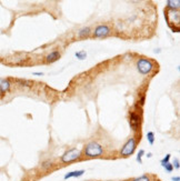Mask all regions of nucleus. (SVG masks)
I'll list each match as a JSON object with an SVG mask.
<instances>
[{
	"label": "nucleus",
	"instance_id": "obj_5",
	"mask_svg": "<svg viewBox=\"0 0 180 181\" xmlns=\"http://www.w3.org/2000/svg\"><path fill=\"white\" fill-rule=\"evenodd\" d=\"M130 126L134 130H138L140 126V116L134 111L130 112Z\"/></svg>",
	"mask_w": 180,
	"mask_h": 181
},
{
	"label": "nucleus",
	"instance_id": "obj_15",
	"mask_svg": "<svg viewBox=\"0 0 180 181\" xmlns=\"http://www.w3.org/2000/svg\"><path fill=\"white\" fill-rule=\"evenodd\" d=\"M163 168H165V170L167 171V172H172V170H173V167H172V164L170 163V162H168V163H166V164H163L162 166Z\"/></svg>",
	"mask_w": 180,
	"mask_h": 181
},
{
	"label": "nucleus",
	"instance_id": "obj_13",
	"mask_svg": "<svg viewBox=\"0 0 180 181\" xmlns=\"http://www.w3.org/2000/svg\"><path fill=\"white\" fill-rule=\"evenodd\" d=\"M76 57L80 60H84L87 57V53H86V51H78V52H76Z\"/></svg>",
	"mask_w": 180,
	"mask_h": 181
},
{
	"label": "nucleus",
	"instance_id": "obj_9",
	"mask_svg": "<svg viewBox=\"0 0 180 181\" xmlns=\"http://www.w3.org/2000/svg\"><path fill=\"white\" fill-rule=\"evenodd\" d=\"M9 88H10V82L8 80H4L0 82V92H6L8 91Z\"/></svg>",
	"mask_w": 180,
	"mask_h": 181
},
{
	"label": "nucleus",
	"instance_id": "obj_21",
	"mask_svg": "<svg viewBox=\"0 0 180 181\" xmlns=\"http://www.w3.org/2000/svg\"><path fill=\"white\" fill-rule=\"evenodd\" d=\"M143 103H145V97H143V98H141V99H140V105L143 106Z\"/></svg>",
	"mask_w": 180,
	"mask_h": 181
},
{
	"label": "nucleus",
	"instance_id": "obj_14",
	"mask_svg": "<svg viewBox=\"0 0 180 181\" xmlns=\"http://www.w3.org/2000/svg\"><path fill=\"white\" fill-rule=\"evenodd\" d=\"M143 155H145V150L141 149V150L138 152V155H137V161H138L139 163H143Z\"/></svg>",
	"mask_w": 180,
	"mask_h": 181
},
{
	"label": "nucleus",
	"instance_id": "obj_1",
	"mask_svg": "<svg viewBox=\"0 0 180 181\" xmlns=\"http://www.w3.org/2000/svg\"><path fill=\"white\" fill-rule=\"evenodd\" d=\"M104 153V148L99 143L90 142L84 147V155L89 158H97Z\"/></svg>",
	"mask_w": 180,
	"mask_h": 181
},
{
	"label": "nucleus",
	"instance_id": "obj_10",
	"mask_svg": "<svg viewBox=\"0 0 180 181\" xmlns=\"http://www.w3.org/2000/svg\"><path fill=\"white\" fill-rule=\"evenodd\" d=\"M90 32H91L90 28H88V27H86V28H82V29H81L79 32H78V37H80V38L87 37V36H89V34H90Z\"/></svg>",
	"mask_w": 180,
	"mask_h": 181
},
{
	"label": "nucleus",
	"instance_id": "obj_8",
	"mask_svg": "<svg viewBox=\"0 0 180 181\" xmlns=\"http://www.w3.org/2000/svg\"><path fill=\"white\" fill-rule=\"evenodd\" d=\"M59 58H60V52L57 51V50L50 52V53L46 57V59H47L48 62H54V61H56V60H58Z\"/></svg>",
	"mask_w": 180,
	"mask_h": 181
},
{
	"label": "nucleus",
	"instance_id": "obj_20",
	"mask_svg": "<svg viewBox=\"0 0 180 181\" xmlns=\"http://www.w3.org/2000/svg\"><path fill=\"white\" fill-rule=\"evenodd\" d=\"M171 180L172 181H180V177H172Z\"/></svg>",
	"mask_w": 180,
	"mask_h": 181
},
{
	"label": "nucleus",
	"instance_id": "obj_2",
	"mask_svg": "<svg viewBox=\"0 0 180 181\" xmlns=\"http://www.w3.org/2000/svg\"><path fill=\"white\" fill-rule=\"evenodd\" d=\"M80 157H81V151L77 148H73V149H70L63 153V156L61 157V161L63 163H69V162L79 159Z\"/></svg>",
	"mask_w": 180,
	"mask_h": 181
},
{
	"label": "nucleus",
	"instance_id": "obj_7",
	"mask_svg": "<svg viewBox=\"0 0 180 181\" xmlns=\"http://www.w3.org/2000/svg\"><path fill=\"white\" fill-rule=\"evenodd\" d=\"M84 173V170H76V171H71V172H68L65 174L63 179L67 180V179H70V178H78L81 177Z\"/></svg>",
	"mask_w": 180,
	"mask_h": 181
},
{
	"label": "nucleus",
	"instance_id": "obj_17",
	"mask_svg": "<svg viewBox=\"0 0 180 181\" xmlns=\"http://www.w3.org/2000/svg\"><path fill=\"white\" fill-rule=\"evenodd\" d=\"M51 166H52V161L48 160V161H45V162L41 164V168L42 169H48V168H50Z\"/></svg>",
	"mask_w": 180,
	"mask_h": 181
},
{
	"label": "nucleus",
	"instance_id": "obj_11",
	"mask_svg": "<svg viewBox=\"0 0 180 181\" xmlns=\"http://www.w3.org/2000/svg\"><path fill=\"white\" fill-rule=\"evenodd\" d=\"M179 4H180V1H167V6L169 9H178L179 8Z\"/></svg>",
	"mask_w": 180,
	"mask_h": 181
},
{
	"label": "nucleus",
	"instance_id": "obj_6",
	"mask_svg": "<svg viewBox=\"0 0 180 181\" xmlns=\"http://www.w3.org/2000/svg\"><path fill=\"white\" fill-rule=\"evenodd\" d=\"M110 34V28L107 27V26H98L96 29H95V32H93V36L97 37V38H100V37H105L107 34Z\"/></svg>",
	"mask_w": 180,
	"mask_h": 181
},
{
	"label": "nucleus",
	"instance_id": "obj_3",
	"mask_svg": "<svg viewBox=\"0 0 180 181\" xmlns=\"http://www.w3.org/2000/svg\"><path fill=\"white\" fill-rule=\"evenodd\" d=\"M137 68H138V71L143 75H147V73H150L151 70L154 69V64L150 60L147 59H140L137 62Z\"/></svg>",
	"mask_w": 180,
	"mask_h": 181
},
{
	"label": "nucleus",
	"instance_id": "obj_19",
	"mask_svg": "<svg viewBox=\"0 0 180 181\" xmlns=\"http://www.w3.org/2000/svg\"><path fill=\"white\" fill-rule=\"evenodd\" d=\"M172 167L176 169H179L180 168V164H179V160L178 159H176V161H175V163L172 164Z\"/></svg>",
	"mask_w": 180,
	"mask_h": 181
},
{
	"label": "nucleus",
	"instance_id": "obj_12",
	"mask_svg": "<svg viewBox=\"0 0 180 181\" xmlns=\"http://www.w3.org/2000/svg\"><path fill=\"white\" fill-rule=\"evenodd\" d=\"M147 139H148V141H149L150 144H154V142H155V133H154L152 131H149V132L147 133Z\"/></svg>",
	"mask_w": 180,
	"mask_h": 181
},
{
	"label": "nucleus",
	"instance_id": "obj_16",
	"mask_svg": "<svg viewBox=\"0 0 180 181\" xmlns=\"http://www.w3.org/2000/svg\"><path fill=\"white\" fill-rule=\"evenodd\" d=\"M132 181H150V179H149V177H148L147 174H143L141 177H138L136 178V179H134Z\"/></svg>",
	"mask_w": 180,
	"mask_h": 181
},
{
	"label": "nucleus",
	"instance_id": "obj_4",
	"mask_svg": "<svg viewBox=\"0 0 180 181\" xmlns=\"http://www.w3.org/2000/svg\"><path fill=\"white\" fill-rule=\"evenodd\" d=\"M134 149H136V140L134 138H130L126 143L125 146L122 147L121 151H120V156L122 157H129L134 153Z\"/></svg>",
	"mask_w": 180,
	"mask_h": 181
},
{
	"label": "nucleus",
	"instance_id": "obj_18",
	"mask_svg": "<svg viewBox=\"0 0 180 181\" xmlns=\"http://www.w3.org/2000/svg\"><path fill=\"white\" fill-rule=\"evenodd\" d=\"M170 158H171V155H166V157L163 158L162 160L160 161V163H161V166H163V164H166L169 162V160H170Z\"/></svg>",
	"mask_w": 180,
	"mask_h": 181
},
{
	"label": "nucleus",
	"instance_id": "obj_22",
	"mask_svg": "<svg viewBox=\"0 0 180 181\" xmlns=\"http://www.w3.org/2000/svg\"><path fill=\"white\" fill-rule=\"evenodd\" d=\"M151 156H152L151 153H148V155H147V157H148V158H151Z\"/></svg>",
	"mask_w": 180,
	"mask_h": 181
}]
</instances>
